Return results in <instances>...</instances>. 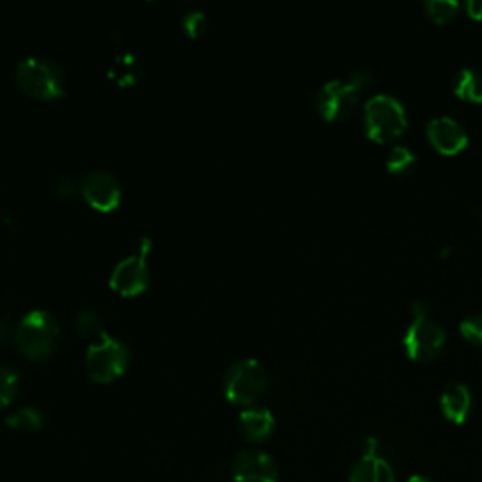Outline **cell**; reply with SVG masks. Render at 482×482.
<instances>
[{"label":"cell","mask_w":482,"mask_h":482,"mask_svg":"<svg viewBox=\"0 0 482 482\" xmlns=\"http://www.w3.org/2000/svg\"><path fill=\"white\" fill-rule=\"evenodd\" d=\"M411 315V322L403 334V349L411 360L426 364L443 352L446 331L435 319H432L426 301H413Z\"/></svg>","instance_id":"1"},{"label":"cell","mask_w":482,"mask_h":482,"mask_svg":"<svg viewBox=\"0 0 482 482\" xmlns=\"http://www.w3.org/2000/svg\"><path fill=\"white\" fill-rule=\"evenodd\" d=\"M372 81V74L366 70L354 72L349 79H330L317 93L315 106L322 119L334 123L352 115L358 106L360 93Z\"/></svg>","instance_id":"2"},{"label":"cell","mask_w":482,"mask_h":482,"mask_svg":"<svg viewBox=\"0 0 482 482\" xmlns=\"http://www.w3.org/2000/svg\"><path fill=\"white\" fill-rule=\"evenodd\" d=\"M60 338L58 320L46 309L28 311L14 330V340L19 352L26 358L49 356Z\"/></svg>","instance_id":"3"},{"label":"cell","mask_w":482,"mask_h":482,"mask_svg":"<svg viewBox=\"0 0 482 482\" xmlns=\"http://www.w3.org/2000/svg\"><path fill=\"white\" fill-rule=\"evenodd\" d=\"M17 85L26 95L51 100L65 93V72L55 60L40 55L23 57L16 67Z\"/></svg>","instance_id":"4"},{"label":"cell","mask_w":482,"mask_h":482,"mask_svg":"<svg viewBox=\"0 0 482 482\" xmlns=\"http://www.w3.org/2000/svg\"><path fill=\"white\" fill-rule=\"evenodd\" d=\"M364 129L368 138L377 143L400 138L407 129L403 104L386 93L372 97L364 106Z\"/></svg>","instance_id":"5"},{"label":"cell","mask_w":482,"mask_h":482,"mask_svg":"<svg viewBox=\"0 0 482 482\" xmlns=\"http://www.w3.org/2000/svg\"><path fill=\"white\" fill-rule=\"evenodd\" d=\"M267 386V372L257 358H241L225 373L223 390L228 402L251 407Z\"/></svg>","instance_id":"6"},{"label":"cell","mask_w":482,"mask_h":482,"mask_svg":"<svg viewBox=\"0 0 482 482\" xmlns=\"http://www.w3.org/2000/svg\"><path fill=\"white\" fill-rule=\"evenodd\" d=\"M129 347L110 336L108 331L89 345L85 352V368L89 377L97 382H111L129 368Z\"/></svg>","instance_id":"7"},{"label":"cell","mask_w":482,"mask_h":482,"mask_svg":"<svg viewBox=\"0 0 482 482\" xmlns=\"http://www.w3.org/2000/svg\"><path fill=\"white\" fill-rule=\"evenodd\" d=\"M83 198L99 211H111L119 205L123 196V187L113 172L106 168L89 170L81 183Z\"/></svg>","instance_id":"8"},{"label":"cell","mask_w":482,"mask_h":482,"mask_svg":"<svg viewBox=\"0 0 482 482\" xmlns=\"http://www.w3.org/2000/svg\"><path fill=\"white\" fill-rule=\"evenodd\" d=\"M110 285L113 290L123 296H136L147 288L149 266H147V249H143V241L140 253L120 258L113 266Z\"/></svg>","instance_id":"9"},{"label":"cell","mask_w":482,"mask_h":482,"mask_svg":"<svg viewBox=\"0 0 482 482\" xmlns=\"http://www.w3.org/2000/svg\"><path fill=\"white\" fill-rule=\"evenodd\" d=\"M232 478L234 482H278L279 467L267 452L246 448L232 462Z\"/></svg>","instance_id":"10"},{"label":"cell","mask_w":482,"mask_h":482,"mask_svg":"<svg viewBox=\"0 0 482 482\" xmlns=\"http://www.w3.org/2000/svg\"><path fill=\"white\" fill-rule=\"evenodd\" d=\"M426 134L432 147L446 157L462 153L469 143V136L464 125L450 115H439L430 119Z\"/></svg>","instance_id":"11"},{"label":"cell","mask_w":482,"mask_h":482,"mask_svg":"<svg viewBox=\"0 0 482 482\" xmlns=\"http://www.w3.org/2000/svg\"><path fill=\"white\" fill-rule=\"evenodd\" d=\"M276 428V418L266 407H247L237 418V432L249 443L266 441Z\"/></svg>","instance_id":"12"},{"label":"cell","mask_w":482,"mask_h":482,"mask_svg":"<svg viewBox=\"0 0 482 482\" xmlns=\"http://www.w3.org/2000/svg\"><path fill=\"white\" fill-rule=\"evenodd\" d=\"M439 405L448 422H452V424H464L473 407L471 390L462 382H452L443 390Z\"/></svg>","instance_id":"13"},{"label":"cell","mask_w":482,"mask_h":482,"mask_svg":"<svg viewBox=\"0 0 482 482\" xmlns=\"http://www.w3.org/2000/svg\"><path fill=\"white\" fill-rule=\"evenodd\" d=\"M349 482H394V469L384 460V456L362 455L352 466Z\"/></svg>","instance_id":"14"},{"label":"cell","mask_w":482,"mask_h":482,"mask_svg":"<svg viewBox=\"0 0 482 482\" xmlns=\"http://www.w3.org/2000/svg\"><path fill=\"white\" fill-rule=\"evenodd\" d=\"M452 90L460 100L480 104L482 102V72L475 68H462L455 81H452Z\"/></svg>","instance_id":"15"},{"label":"cell","mask_w":482,"mask_h":482,"mask_svg":"<svg viewBox=\"0 0 482 482\" xmlns=\"http://www.w3.org/2000/svg\"><path fill=\"white\" fill-rule=\"evenodd\" d=\"M46 424V416L33 405H23L6 416V426L17 432H38Z\"/></svg>","instance_id":"16"},{"label":"cell","mask_w":482,"mask_h":482,"mask_svg":"<svg viewBox=\"0 0 482 482\" xmlns=\"http://www.w3.org/2000/svg\"><path fill=\"white\" fill-rule=\"evenodd\" d=\"M19 392V373L6 364H0V409L14 403Z\"/></svg>","instance_id":"17"},{"label":"cell","mask_w":482,"mask_h":482,"mask_svg":"<svg viewBox=\"0 0 482 482\" xmlns=\"http://www.w3.org/2000/svg\"><path fill=\"white\" fill-rule=\"evenodd\" d=\"M414 162H416V155L405 145L392 147V151L386 157V168L390 173H394V175L407 173L414 166Z\"/></svg>","instance_id":"18"},{"label":"cell","mask_w":482,"mask_h":482,"mask_svg":"<svg viewBox=\"0 0 482 482\" xmlns=\"http://www.w3.org/2000/svg\"><path fill=\"white\" fill-rule=\"evenodd\" d=\"M460 10V5L456 0H428L424 3L426 16L435 23H446L455 17Z\"/></svg>","instance_id":"19"},{"label":"cell","mask_w":482,"mask_h":482,"mask_svg":"<svg viewBox=\"0 0 482 482\" xmlns=\"http://www.w3.org/2000/svg\"><path fill=\"white\" fill-rule=\"evenodd\" d=\"M76 328L81 336H95V338H100L106 331L100 322V317L90 309L79 311V315L76 317Z\"/></svg>","instance_id":"20"},{"label":"cell","mask_w":482,"mask_h":482,"mask_svg":"<svg viewBox=\"0 0 482 482\" xmlns=\"http://www.w3.org/2000/svg\"><path fill=\"white\" fill-rule=\"evenodd\" d=\"M460 334L473 345L482 347V313H473L460 322Z\"/></svg>","instance_id":"21"},{"label":"cell","mask_w":482,"mask_h":482,"mask_svg":"<svg viewBox=\"0 0 482 482\" xmlns=\"http://www.w3.org/2000/svg\"><path fill=\"white\" fill-rule=\"evenodd\" d=\"M181 23L191 37H200L207 28V16L202 10H189Z\"/></svg>","instance_id":"22"},{"label":"cell","mask_w":482,"mask_h":482,"mask_svg":"<svg viewBox=\"0 0 482 482\" xmlns=\"http://www.w3.org/2000/svg\"><path fill=\"white\" fill-rule=\"evenodd\" d=\"M466 12L471 19L480 21L482 19V0H469L466 5Z\"/></svg>","instance_id":"23"},{"label":"cell","mask_w":482,"mask_h":482,"mask_svg":"<svg viewBox=\"0 0 482 482\" xmlns=\"http://www.w3.org/2000/svg\"><path fill=\"white\" fill-rule=\"evenodd\" d=\"M407 482H432L428 477H422V475H413Z\"/></svg>","instance_id":"24"}]
</instances>
